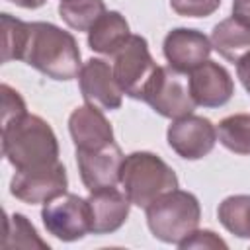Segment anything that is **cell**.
<instances>
[{
  "instance_id": "cell-29",
  "label": "cell",
  "mask_w": 250,
  "mask_h": 250,
  "mask_svg": "<svg viewBox=\"0 0 250 250\" xmlns=\"http://www.w3.org/2000/svg\"><path fill=\"white\" fill-rule=\"evenodd\" d=\"M234 2H250V0H234Z\"/></svg>"
},
{
  "instance_id": "cell-3",
  "label": "cell",
  "mask_w": 250,
  "mask_h": 250,
  "mask_svg": "<svg viewBox=\"0 0 250 250\" xmlns=\"http://www.w3.org/2000/svg\"><path fill=\"white\" fill-rule=\"evenodd\" d=\"M119 184L133 205L146 209L156 197L178 188V176L154 152L137 150L125 156Z\"/></svg>"
},
{
  "instance_id": "cell-23",
  "label": "cell",
  "mask_w": 250,
  "mask_h": 250,
  "mask_svg": "<svg viewBox=\"0 0 250 250\" xmlns=\"http://www.w3.org/2000/svg\"><path fill=\"white\" fill-rule=\"evenodd\" d=\"M0 94H2V125L10 123L14 119H20V117H23L27 113L23 98L12 86L2 84L0 86Z\"/></svg>"
},
{
  "instance_id": "cell-14",
  "label": "cell",
  "mask_w": 250,
  "mask_h": 250,
  "mask_svg": "<svg viewBox=\"0 0 250 250\" xmlns=\"http://www.w3.org/2000/svg\"><path fill=\"white\" fill-rule=\"evenodd\" d=\"M68 131L76 150H96L113 143V127L100 107L84 104L68 117Z\"/></svg>"
},
{
  "instance_id": "cell-17",
  "label": "cell",
  "mask_w": 250,
  "mask_h": 250,
  "mask_svg": "<svg viewBox=\"0 0 250 250\" xmlns=\"http://www.w3.org/2000/svg\"><path fill=\"white\" fill-rule=\"evenodd\" d=\"M209 39L213 49L230 62H236L246 53H250V29L236 16L219 21L213 27Z\"/></svg>"
},
{
  "instance_id": "cell-4",
  "label": "cell",
  "mask_w": 250,
  "mask_h": 250,
  "mask_svg": "<svg viewBox=\"0 0 250 250\" xmlns=\"http://www.w3.org/2000/svg\"><path fill=\"white\" fill-rule=\"evenodd\" d=\"M201 205L197 197L184 189H170L146 207V225L154 238L166 244H180L197 227Z\"/></svg>"
},
{
  "instance_id": "cell-28",
  "label": "cell",
  "mask_w": 250,
  "mask_h": 250,
  "mask_svg": "<svg viewBox=\"0 0 250 250\" xmlns=\"http://www.w3.org/2000/svg\"><path fill=\"white\" fill-rule=\"evenodd\" d=\"M8 2H12V4H16V6H20V8L35 10V8H41L47 0H8Z\"/></svg>"
},
{
  "instance_id": "cell-2",
  "label": "cell",
  "mask_w": 250,
  "mask_h": 250,
  "mask_svg": "<svg viewBox=\"0 0 250 250\" xmlns=\"http://www.w3.org/2000/svg\"><path fill=\"white\" fill-rule=\"evenodd\" d=\"M2 154L16 170L47 166L59 160V141L43 117L25 113L2 125Z\"/></svg>"
},
{
  "instance_id": "cell-24",
  "label": "cell",
  "mask_w": 250,
  "mask_h": 250,
  "mask_svg": "<svg viewBox=\"0 0 250 250\" xmlns=\"http://www.w3.org/2000/svg\"><path fill=\"white\" fill-rule=\"evenodd\" d=\"M170 6L186 18H207L221 6V0H170Z\"/></svg>"
},
{
  "instance_id": "cell-27",
  "label": "cell",
  "mask_w": 250,
  "mask_h": 250,
  "mask_svg": "<svg viewBox=\"0 0 250 250\" xmlns=\"http://www.w3.org/2000/svg\"><path fill=\"white\" fill-rule=\"evenodd\" d=\"M232 16L244 21V25L250 29V2H232Z\"/></svg>"
},
{
  "instance_id": "cell-12",
  "label": "cell",
  "mask_w": 250,
  "mask_h": 250,
  "mask_svg": "<svg viewBox=\"0 0 250 250\" xmlns=\"http://www.w3.org/2000/svg\"><path fill=\"white\" fill-rule=\"evenodd\" d=\"M211 49H213L211 39L205 33L189 27L172 29L164 37V45H162L168 66H172L182 74L191 72L195 66L205 62L211 55Z\"/></svg>"
},
{
  "instance_id": "cell-9",
  "label": "cell",
  "mask_w": 250,
  "mask_h": 250,
  "mask_svg": "<svg viewBox=\"0 0 250 250\" xmlns=\"http://www.w3.org/2000/svg\"><path fill=\"white\" fill-rule=\"evenodd\" d=\"M166 139L178 156L186 160H199L213 150L217 143V127L207 117L189 113L186 117L172 119Z\"/></svg>"
},
{
  "instance_id": "cell-1",
  "label": "cell",
  "mask_w": 250,
  "mask_h": 250,
  "mask_svg": "<svg viewBox=\"0 0 250 250\" xmlns=\"http://www.w3.org/2000/svg\"><path fill=\"white\" fill-rule=\"evenodd\" d=\"M23 62L53 80H72L82 68L74 35L49 21L31 23Z\"/></svg>"
},
{
  "instance_id": "cell-8",
  "label": "cell",
  "mask_w": 250,
  "mask_h": 250,
  "mask_svg": "<svg viewBox=\"0 0 250 250\" xmlns=\"http://www.w3.org/2000/svg\"><path fill=\"white\" fill-rule=\"evenodd\" d=\"M66 188H68L66 168L61 160L47 166L16 170V174L10 180V193L16 199L29 205L47 203L66 193Z\"/></svg>"
},
{
  "instance_id": "cell-21",
  "label": "cell",
  "mask_w": 250,
  "mask_h": 250,
  "mask_svg": "<svg viewBox=\"0 0 250 250\" xmlns=\"http://www.w3.org/2000/svg\"><path fill=\"white\" fill-rule=\"evenodd\" d=\"M0 23H2V62L23 61L31 23L21 21L6 12L0 16Z\"/></svg>"
},
{
  "instance_id": "cell-5",
  "label": "cell",
  "mask_w": 250,
  "mask_h": 250,
  "mask_svg": "<svg viewBox=\"0 0 250 250\" xmlns=\"http://www.w3.org/2000/svg\"><path fill=\"white\" fill-rule=\"evenodd\" d=\"M158 64L150 57L148 43L141 35H133L113 55V74L125 96L143 100L146 86L150 84Z\"/></svg>"
},
{
  "instance_id": "cell-25",
  "label": "cell",
  "mask_w": 250,
  "mask_h": 250,
  "mask_svg": "<svg viewBox=\"0 0 250 250\" xmlns=\"http://www.w3.org/2000/svg\"><path fill=\"white\" fill-rule=\"evenodd\" d=\"M178 246L180 248H227V242L221 240L213 230H197L195 229Z\"/></svg>"
},
{
  "instance_id": "cell-19",
  "label": "cell",
  "mask_w": 250,
  "mask_h": 250,
  "mask_svg": "<svg viewBox=\"0 0 250 250\" xmlns=\"http://www.w3.org/2000/svg\"><path fill=\"white\" fill-rule=\"evenodd\" d=\"M105 12L104 0H61L59 4L62 21L76 31H90Z\"/></svg>"
},
{
  "instance_id": "cell-6",
  "label": "cell",
  "mask_w": 250,
  "mask_h": 250,
  "mask_svg": "<svg viewBox=\"0 0 250 250\" xmlns=\"http://www.w3.org/2000/svg\"><path fill=\"white\" fill-rule=\"evenodd\" d=\"M143 102H146L156 113L168 119H180L195 109V102L189 92V82L182 72L172 66H158L150 84L143 94Z\"/></svg>"
},
{
  "instance_id": "cell-18",
  "label": "cell",
  "mask_w": 250,
  "mask_h": 250,
  "mask_svg": "<svg viewBox=\"0 0 250 250\" xmlns=\"http://www.w3.org/2000/svg\"><path fill=\"white\" fill-rule=\"evenodd\" d=\"M217 215L230 234L250 240V195H229L221 201Z\"/></svg>"
},
{
  "instance_id": "cell-26",
  "label": "cell",
  "mask_w": 250,
  "mask_h": 250,
  "mask_svg": "<svg viewBox=\"0 0 250 250\" xmlns=\"http://www.w3.org/2000/svg\"><path fill=\"white\" fill-rule=\"evenodd\" d=\"M236 74H238L244 90L250 94V53H246L240 61H236Z\"/></svg>"
},
{
  "instance_id": "cell-22",
  "label": "cell",
  "mask_w": 250,
  "mask_h": 250,
  "mask_svg": "<svg viewBox=\"0 0 250 250\" xmlns=\"http://www.w3.org/2000/svg\"><path fill=\"white\" fill-rule=\"evenodd\" d=\"M2 248H49L45 240L37 234L35 227L27 221L21 213L6 215L4 221V236H2Z\"/></svg>"
},
{
  "instance_id": "cell-7",
  "label": "cell",
  "mask_w": 250,
  "mask_h": 250,
  "mask_svg": "<svg viewBox=\"0 0 250 250\" xmlns=\"http://www.w3.org/2000/svg\"><path fill=\"white\" fill-rule=\"evenodd\" d=\"M45 229L62 242H74L92 232L88 199L76 193H62L47 201L41 209Z\"/></svg>"
},
{
  "instance_id": "cell-13",
  "label": "cell",
  "mask_w": 250,
  "mask_h": 250,
  "mask_svg": "<svg viewBox=\"0 0 250 250\" xmlns=\"http://www.w3.org/2000/svg\"><path fill=\"white\" fill-rule=\"evenodd\" d=\"M188 82L193 102L203 107H221L234 94V82L229 70L209 59L189 72Z\"/></svg>"
},
{
  "instance_id": "cell-10",
  "label": "cell",
  "mask_w": 250,
  "mask_h": 250,
  "mask_svg": "<svg viewBox=\"0 0 250 250\" xmlns=\"http://www.w3.org/2000/svg\"><path fill=\"white\" fill-rule=\"evenodd\" d=\"M123 160H125V156L115 141L104 148L76 150L78 172H80L82 184L88 191L117 186L121 180Z\"/></svg>"
},
{
  "instance_id": "cell-20",
  "label": "cell",
  "mask_w": 250,
  "mask_h": 250,
  "mask_svg": "<svg viewBox=\"0 0 250 250\" xmlns=\"http://www.w3.org/2000/svg\"><path fill=\"white\" fill-rule=\"evenodd\" d=\"M217 139L234 154H250V115L234 113L221 119L217 125Z\"/></svg>"
},
{
  "instance_id": "cell-16",
  "label": "cell",
  "mask_w": 250,
  "mask_h": 250,
  "mask_svg": "<svg viewBox=\"0 0 250 250\" xmlns=\"http://www.w3.org/2000/svg\"><path fill=\"white\" fill-rule=\"evenodd\" d=\"M131 37L129 23L127 20L111 10L105 12L88 31V45L92 51L102 53V55H115L119 47L125 45V41Z\"/></svg>"
},
{
  "instance_id": "cell-11",
  "label": "cell",
  "mask_w": 250,
  "mask_h": 250,
  "mask_svg": "<svg viewBox=\"0 0 250 250\" xmlns=\"http://www.w3.org/2000/svg\"><path fill=\"white\" fill-rule=\"evenodd\" d=\"M78 84L86 104L109 111L121 107L123 90L115 80L113 66L104 59H88L80 68Z\"/></svg>"
},
{
  "instance_id": "cell-15",
  "label": "cell",
  "mask_w": 250,
  "mask_h": 250,
  "mask_svg": "<svg viewBox=\"0 0 250 250\" xmlns=\"http://www.w3.org/2000/svg\"><path fill=\"white\" fill-rule=\"evenodd\" d=\"M131 205L133 203L129 201L127 193L117 189L115 186L90 191L88 207H90L92 232L94 234H111L117 229H121L129 217Z\"/></svg>"
}]
</instances>
